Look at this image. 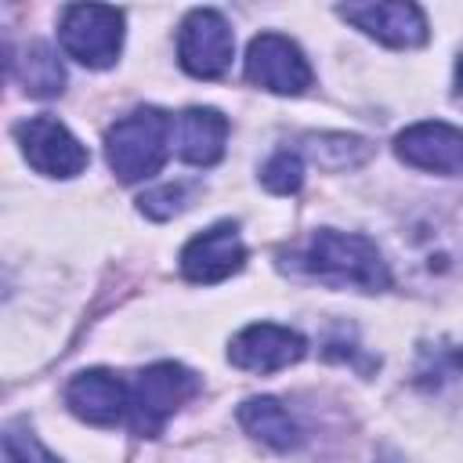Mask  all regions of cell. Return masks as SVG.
I'll return each mask as SVG.
<instances>
[{"mask_svg":"<svg viewBox=\"0 0 463 463\" xmlns=\"http://www.w3.org/2000/svg\"><path fill=\"white\" fill-rule=\"evenodd\" d=\"M11 72H14V80L22 83V90L33 94V98H58V94L65 90L61 58H58L54 47L43 43V40L25 43L22 54L11 58Z\"/></svg>","mask_w":463,"mask_h":463,"instance_id":"obj_15","label":"cell"},{"mask_svg":"<svg viewBox=\"0 0 463 463\" xmlns=\"http://www.w3.org/2000/svg\"><path fill=\"white\" fill-rule=\"evenodd\" d=\"M394 152L402 163L427 174H445V177L463 174V130L441 119H423L405 127L394 137Z\"/></svg>","mask_w":463,"mask_h":463,"instance_id":"obj_11","label":"cell"},{"mask_svg":"<svg viewBox=\"0 0 463 463\" xmlns=\"http://www.w3.org/2000/svg\"><path fill=\"white\" fill-rule=\"evenodd\" d=\"M304 271L336 289H358V293L391 289V268L380 246L358 232L318 228L304 250Z\"/></svg>","mask_w":463,"mask_h":463,"instance_id":"obj_1","label":"cell"},{"mask_svg":"<svg viewBox=\"0 0 463 463\" xmlns=\"http://www.w3.org/2000/svg\"><path fill=\"white\" fill-rule=\"evenodd\" d=\"M170 137H174V123L163 109L141 105V109L127 112L105 134L109 170L123 184H134V181H145V177L159 174L166 156H170Z\"/></svg>","mask_w":463,"mask_h":463,"instance_id":"obj_2","label":"cell"},{"mask_svg":"<svg viewBox=\"0 0 463 463\" xmlns=\"http://www.w3.org/2000/svg\"><path fill=\"white\" fill-rule=\"evenodd\" d=\"M199 391V376L177 362H156L130 380V412L127 423L141 438H156L166 420Z\"/></svg>","mask_w":463,"mask_h":463,"instance_id":"obj_3","label":"cell"},{"mask_svg":"<svg viewBox=\"0 0 463 463\" xmlns=\"http://www.w3.org/2000/svg\"><path fill=\"white\" fill-rule=\"evenodd\" d=\"M235 54L232 25L213 7H195L177 29V61L195 80H217L228 72Z\"/></svg>","mask_w":463,"mask_h":463,"instance_id":"obj_5","label":"cell"},{"mask_svg":"<svg viewBox=\"0 0 463 463\" xmlns=\"http://www.w3.org/2000/svg\"><path fill=\"white\" fill-rule=\"evenodd\" d=\"M14 137L22 145L25 163L43 177H76L87 170L90 156L80 145V137L54 116H33L14 127Z\"/></svg>","mask_w":463,"mask_h":463,"instance_id":"obj_6","label":"cell"},{"mask_svg":"<svg viewBox=\"0 0 463 463\" xmlns=\"http://www.w3.org/2000/svg\"><path fill=\"white\" fill-rule=\"evenodd\" d=\"M4 456H7V463H61L51 449H43V441L33 430H22V427H7Z\"/></svg>","mask_w":463,"mask_h":463,"instance_id":"obj_19","label":"cell"},{"mask_svg":"<svg viewBox=\"0 0 463 463\" xmlns=\"http://www.w3.org/2000/svg\"><path fill=\"white\" fill-rule=\"evenodd\" d=\"M235 416H239L242 430H246L253 441H260V445H268V449H275V452H293V449H300V441H304L300 423H297V420L289 416V409H286L279 398H271V394L246 398Z\"/></svg>","mask_w":463,"mask_h":463,"instance_id":"obj_14","label":"cell"},{"mask_svg":"<svg viewBox=\"0 0 463 463\" xmlns=\"http://www.w3.org/2000/svg\"><path fill=\"white\" fill-rule=\"evenodd\" d=\"M203 192L199 181H170V184H156L148 188L141 199H137V210L148 217V221H170L177 213H184L195 195Z\"/></svg>","mask_w":463,"mask_h":463,"instance_id":"obj_17","label":"cell"},{"mask_svg":"<svg viewBox=\"0 0 463 463\" xmlns=\"http://www.w3.org/2000/svg\"><path fill=\"white\" fill-rule=\"evenodd\" d=\"M307 344L297 329L275 322H253L239 329L228 344V362L246 373H279L304 358Z\"/></svg>","mask_w":463,"mask_h":463,"instance_id":"obj_8","label":"cell"},{"mask_svg":"<svg viewBox=\"0 0 463 463\" xmlns=\"http://www.w3.org/2000/svg\"><path fill=\"white\" fill-rule=\"evenodd\" d=\"M177 156L192 166H213L221 163L224 156V145H228V119L217 112V109H206V105H195V109H184L177 116Z\"/></svg>","mask_w":463,"mask_h":463,"instance_id":"obj_13","label":"cell"},{"mask_svg":"<svg viewBox=\"0 0 463 463\" xmlns=\"http://www.w3.org/2000/svg\"><path fill=\"white\" fill-rule=\"evenodd\" d=\"M456 98H463V54L456 58Z\"/></svg>","mask_w":463,"mask_h":463,"instance_id":"obj_20","label":"cell"},{"mask_svg":"<svg viewBox=\"0 0 463 463\" xmlns=\"http://www.w3.org/2000/svg\"><path fill=\"white\" fill-rule=\"evenodd\" d=\"M336 14L362 29L365 36L387 47H420L427 43V14L409 0H380V4H340Z\"/></svg>","mask_w":463,"mask_h":463,"instance_id":"obj_9","label":"cell"},{"mask_svg":"<svg viewBox=\"0 0 463 463\" xmlns=\"http://www.w3.org/2000/svg\"><path fill=\"white\" fill-rule=\"evenodd\" d=\"M58 43L72 61L109 69L123 51V11L105 4H72L61 11Z\"/></svg>","mask_w":463,"mask_h":463,"instance_id":"obj_4","label":"cell"},{"mask_svg":"<svg viewBox=\"0 0 463 463\" xmlns=\"http://www.w3.org/2000/svg\"><path fill=\"white\" fill-rule=\"evenodd\" d=\"M65 405L83 423L116 427L130 412V383L109 369H83L65 383Z\"/></svg>","mask_w":463,"mask_h":463,"instance_id":"obj_12","label":"cell"},{"mask_svg":"<svg viewBox=\"0 0 463 463\" xmlns=\"http://www.w3.org/2000/svg\"><path fill=\"white\" fill-rule=\"evenodd\" d=\"M304 152L322 170H354L369 159V141L358 134H307Z\"/></svg>","mask_w":463,"mask_h":463,"instance_id":"obj_16","label":"cell"},{"mask_svg":"<svg viewBox=\"0 0 463 463\" xmlns=\"http://www.w3.org/2000/svg\"><path fill=\"white\" fill-rule=\"evenodd\" d=\"M246 80L271 94H304L311 87V65L304 51L282 33H260L246 51Z\"/></svg>","mask_w":463,"mask_h":463,"instance_id":"obj_7","label":"cell"},{"mask_svg":"<svg viewBox=\"0 0 463 463\" xmlns=\"http://www.w3.org/2000/svg\"><path fill=\"white\" fill-rule=\"evenodd\" d=\"M246 264V242L232 221H217L213 228L192 235L181 250V275L188 282H224Z\"/></svg>","mask_w":463,"mask_h":463,"instance_id":"obj_10","label":"cell"},{"mask_svg":"<svg viewBox=\"0 0 463 463\" xmlns=\"http://www.w3.org/2000/svg\"><path fill=\"white\" fill-rule=\"evenodd\" d=\"M260 184H264L268 192H275V195H293V192H300V184H304V159H300L297 152H289V148L275 152V156L260 166Z\"/></svg>","mask_w":463,"mask_h":463,"instance_id":"obj_18","label":"cell"}]
</instances>
